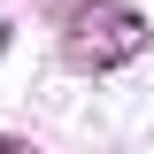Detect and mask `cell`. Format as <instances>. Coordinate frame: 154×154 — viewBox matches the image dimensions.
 <instances>
[{"label": "cell", "mask_w": 154, "mask_h": 154, "mask_svg": "<svg viewBox=\"0 0 154 154\" xmlns=\"http://www.w3.org/2000/svg\"><path fill=\"white\" fill-rule=\"evenodd\" d=\"M139 54H146V16H139L131 0H93L69 23V62L77 69H123Z\"/></svg>", "instance_id": "1"}]
</instances>
